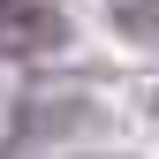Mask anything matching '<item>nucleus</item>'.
Instances as JSON below:
<instances>
[{"mask_svg":"<svg viewBox=\"0 0 159 159\" xmlns=\"http://www.w3.org/2000/svg\"><path fill=\"white\" fill-rule=\"evenodd\" d=\"M68 38L53 0H0V53H53Z\"/></svg>","mask_w":159,"mask_h":159,"instance_id":"f257e3e1","label":"nucleus"}]
</instances>
